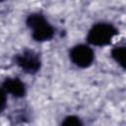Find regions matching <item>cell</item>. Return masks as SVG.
I'll use <instances>...</instances> for the list:
<instances>
[{
	"mask_svg": "<svg viewBox=\"0 0 126 126\" xmlns=\"http://www.w3.org/2000/svg\"><path fill=\"white\" fill-rule=\"evenodd\" d=\"M28 27L32 31V37L37 41L49 40L54 35V29L40 14H32L27 19Z\"/></svg>",
	"mask_w": 126,
	"mask_h": 126,
	"instance_id": "6da1fadb",
	"label": "cell"
},
{
	"mask_svg": "<svg viewBox=\"0 0 126 126\" xmlns=\"http://www.w3.org/2000/svg\"><path fill=\"white\" fill-rule=\"evenodd\" d=\"M117 34V30L109 24L99 23L94 25L88 33V41L94 45L102 46L111 42Z\"/></svg>",
	"mask_w": 126,
	"mask_h": 126,
	"instance_id": "7a4b0ae2",
	"label": "cell"
},
{
	"mask_svg": "<svg viewBox=\"0 0 126 126\" xmlns=\"http://www.w3.org/2000/svg\"><path fill=\"white\" fill-rule=\"evenodd\" d=\"M70 58L72 62L81 68H87L92 65L94 59V53L91 47L86 44H78L70 51Z\"/></svg>",
	"mask_w": 126,
	"mask_h": 126,
	"instance_id": "3957f363",
	"label": "cell"
},
{
	"mask_svg": "<svg viewBox=\"0 0 126 126\" xmlns=\"http://www.w3.org/2000/svg\"><path fill=\"white\" fill-rule=\"evenodd\" d=\"M17 64L27 73L34 74L40 69L39 55L33 50H25L23 53L16 56Z\"/></svg>",
	"mask_w": 126,
	"mask_h": 126,
	"instance_id": "277c9868",
	"label": "cell"
},
{
	"mask_svg": "<svg viewBox=\"0 0 126 126\" xmlns=\"http://www.w3.org/2000/svg\"><path fill=\"white\" fill-rule=\"evenodd\" d=\"M3 89L5 92L11 94L14 96L21 97L25 94L26 89L24 83L18 78H8L3 82Z\"/></svg>",
	"mask_w": 126,
	"mask_h": 126,
	"instance_id": "5b68a950",
	"label": "cell"
},
{
	"mask_svg": "<svg viewBox=\"0 0 126 126\" xmlns=\"http://www.w3.org/2000/svg\"><path fill=\"white\" fill-rule=\"evenodd\" d=\"M111 57L122 67L125 68V58H126V48L124 46L114 47L111 51Z\"/></svg>",
	"mask_w": 126,
	"mask_h": 126,
	"instance_id": "8992f818",
	"label": "cell"
},
{
	"mask_svg": "<svg viewBox=\"0 0 126 126\" xmlns=\"http://www.w3.org/2000/svg\"><path fill=\"white\" fill-rule=\"evenodd\" d=\"M81 121L78 117L76 116H67L65 120L62 122V125H68V126H79L81 125Z\"/></svg>",
	"mask_w": 126,
	"mask_h": 126,
	"instance_id": "52a82bcc",
	"label": "cell"
},
{
	"mask_svg": "<svg viewBox=\"0 0 126 126\" xmlns=\"http://www.w3.org/2000/svg\"><path fill=\"white\" fill-rule=\"evenodd\" d=\"M6 100H7V96H6V92L4 89L0 88V112L5 108L6 106Z\"/></svg>",
	"mask_w": 126,
	"mask_h": 126,
	"instance_id": "ba28073f",
	"label": "cell"
},
{
	"mask_svg": "<svg viewBox=\"0 0 126 126\" xmlns=\"http://www.w3.org/2000/svg\"><path fill=\"white\" fill-rule=\"evenodd\" d=\"M2 1H3V0H0V2H2Z\"/></svg>",
	"mask_w": 126,
	"mask_h": 126,
	"instance_id": "9c48e42d",
	"label": "cell"
}]
</instances>
